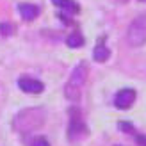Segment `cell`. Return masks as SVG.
Returning a JSON list of instances; mask_svg holds the SVG:
<instances>
[{"instance_id": "4fadbf2b", "label": "cell", "mask_w": 146, "mask_h": 146, "mask_svg": "<svg viewBox=\"0 0 146 146\" xmlns=\"http://www.w3.org/2000/svg\"><path fill=\"white\" fill-rule=\"evenodd\" d=\"M119 128L123 130V132H128V134H134L135 132V128H134V125L130 121H119Z\"/></svg>"}, {"instance_id": "ba28073f", "label": "cell", "mask_w": 146, "mask_h": 146, "mask_svg": "<svg viewBox=\"0 0 146 146\" xmlns=\"http://www.w3.org/2000/svg\"><path fill=\"white\" fill-rule=\"evenodd\" d=\"M18 11L21 14V18L25 21H32L39 16V7L34 5V4H20L18 5Z\"/></svg>"}, {"instance_id": "6da1fadb", "label": "cell", "mask_w": 146, "mask_h": 146, "mask_svg": "<svg viewBox=\"0 0 146 146\" xmlns=\"http://www.w3.org/2000/svg\"><path fill=\"white\" fill-rule=\"evenodd\" d=\"M46 119V112L43 107H27L14 116L13 127L20 134H31L34 130L43 127V123Z\"/></svg>"}, {"instance_id": "5b68a950", "label": "cell", "mask_w": 146, "mask_h": 146, "mask_svg": "<svg viewBox=\"0 0 146 146\" xmlns=\"http://www.w3.org/2000/svg\"><path fill=\"white\" fill-rule=\"evenodd\" d=\"M18 87L23 93H29V94H39V93L45 91V86H43L41 80L34 78V77H27V75L18 78Z\"/></svg>"}, {"instance_id": "277c9868", "label": "cell", "mask_w": 146, "mask_h": 146, "mask_svg": "<svg viewBox=\"0 0 146 146\" xmlns=\"http://www.w3.org/2000/svg\"><path fill=\"white\" fill-rule=\"evenodd\" d=\"M127 41L130 46H143L146 43V13L132 20L127 29Z\"/></svg>"}, {"instance_id": "30bf717a", "label": "cell", "mask_w": 146, "mask_h": 146, "mask_svg": "<svg viewBox=\"0 0 146 146\" xmlns=\"http://www.w3.org/2000/svg\"><path fill=\"white\" fill-rule=\"evenodd\" d=\"M66 45H68L70 48H80V46L84 45L82 34H80V32H73V34H70L68 38H66Z\"/></svg>"}, {"instance_id": "5bb4252c", "label": "cell", "mask_w": 146, "mask_h": 146, "mask_svg": "<svg viewBox=\"0 0 146 146\" xmlns=\"http://www.w3.org/2000/svg\"><path fill=\"white\" fill-rule=\"evenodd\" d=\"M134 135H135V143H137V144H139V146H146V135L135 134V132H134Z\"/></svg>"}, {"instance_id": "9a60e30c", "label": "cell", "mask_w": 146, "mask_h": 146, "mask_svg": "<svg viewBox=\"0 0 146 146\" xmlns=\"http://www.w3.org/2000/svg\"><path fill=\"white\" fill-rule=\"evenodd\" d=\"M116 2H127V0H116Z\"/></svg>"}, {"instance_id": "7a4b0ae2", "label": "cell", "mask_w": 146, "mask_h": 146, "mask_svg": "<svg viewBox=\"0 0 146 146\" xmlns=\"http://www.w3.org/2000/svg\"><path fill=\"white\" fill-rule=\"evenodd\" d=\"M87 75H89V68H87V62L80 61L75 68H73L70 80L64 86V94L70 102H78L80 96H82V91H84V86H86V80Z\"/></svg>"}, {"instance_id": "3957f363", "label": "cell", "mask_w": 146, "mask_h": 146, "mask_svg": "<svg viewBox=\"0 0 146 146\" xmlns=\"http://www.w3.org/2000/svg\"><path fill=\"white\" fill-rule=\"evenodd\" d=\"M87 134H89V130H87V125L84 123L82 112H80L77 107H71L70 109V125H68L70 143H78L80 139H84Z\"/></svg>"}, {"instance_id": "7c38bea8", "label": "cell", "mask_w": 146, "mask_h": 146, "mask_svg": "<svg viewBox=\"0 0 146 146\" xmlns=\"http://www.w3.org/2000/svg\"><path fill=\"white\" fill-rule=\"evenodd\" d=\"M31 146H50V143H48L46 137L38 135V137H34V139H31Z\"/></svg>"}, {"instance_id": "9c48e42d", "label": "cell", "mask_w": 146, "mask_h": 146, "mask_svg": "<svg viewBox=\"0 0 146 146\" xmlns=\"http://www.w3.org/2000/svg\"><path fill=\"white\" fill-rule=\"evenodd\" d=\"M52 2H54V5L59 7L62 13H70V14L75 13L77 14L80 11V5L77 2H73V0H52Z\"/></svg>"}, {"instance_id": "8fae6325", "label": "cell", "mask_w": 146, "mask_h": 146, "mask_svg": "<svg viewBox=\"0 0 146 146\" xmlns=\"http://www.w3.org/2000/svg\"><path fill=\"white\" fill-rule=\"evenodd\" d=\"M14 32V25L9 23V21H4V23H0V34L2 36H11Z\"/></svg>"}, {"instance_id": "8992f818", "label": "cell", "mask_w": 146, "mask_h": 146, "mask_svg": "<svg viewBox=\"0 0 146 146\" xmlns=\"http://www.w3.org/2000/svg\"><path fill=\"white\" fill-rule=\"evenodd\" d=\"M134 100H135V91L130 89V87H125V89H119L118 93H116L114 105H116V109L125 111V109H128L130 105L134 104Z\"/></svg>"}, {"instance_id": "52a82bcc", "label": "cell", "mask_w": 146, "mask_h": 146, "mask_svg": "<svg viewBox=\"0 0 146 146\" xmlns=\"http://www.w3.org/2000/svg\"><path fill=\"white\" fill-rule=\"evenodd\" d=\"M109 57H111V50H109L107 45H105V38H102L98 41V45L93 50V59L96 62H105Z\"/></svg>"}]
</instances>
